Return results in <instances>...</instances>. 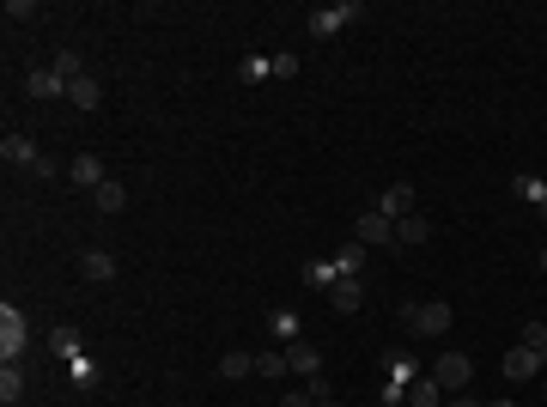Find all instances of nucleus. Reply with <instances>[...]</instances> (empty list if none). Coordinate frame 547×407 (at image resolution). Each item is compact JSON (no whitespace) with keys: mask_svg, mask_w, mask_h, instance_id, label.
<instances>
[{"mask_svg":"<svg viewBox=\"0 0 547 407\" xmlns=\"http://www.w3.org/2000/svg\"><path fill=\"white\" fill-rule=\"evenodd\" d=\"M280 407H317V402H310V389H298V395H286Z\"/></svg>","mask_w":547,"mask_h":407,"instance_id":"obj_28","label":"nucleus"},{"mask_svg":"<svg viewBox=\"0 0 547 407\" xmlns=\"http://www.w3.org/2000/svg\"><path fill=\"white\" fill-rule=\"evenodd\" d=\"M450 323H456V310H450V305H407L402 310V328H407V334H420V341L450 334Z\"/></svg>","mask_w":547,"mask_h":407,"instance_id":"obj_1","label":"nucleus"},{"mask_svg":"<svg viewBox=\"0 0 547 407\" xmlns=\"http://www.w3.org/2000/svg\"><path fill=\"white\" fill-rule=\"evenodd\" d=\"M523 346H529V353H542V365H547V323H529L523 328Z\"/></svg>","mask_w":547,"mask_h":407,"instance_id":"obj_25","label":"nucleus"},{"mask_svg":"<svg viewBox=\"0 0 547 407\" xmlns=\"http://www.w3.org/2000/svg\"><path fill=\"white\" fill-rule=\"evenodd\" d=\"M92 201H98V213H122V207H128V189H122L116 177H110L103 189H92Z\"/></svg>","mask_w":547,"mask_h":407,"instance_id":"obj_18","label":"nucleus"},{"mask_svg":"<svg viewBox=\"0 0 547 407\" xmlns=\"http://www.w3.org/2000/svg\"><path fill=\"white\" fill-rule=\"evenodd\" d=\"M353 244H365V249L396 244V219H384L377 207H371V213H359V219H353Z\"/></svg>","mask_w":547,"mask_h":407,"instance_id":"obj_5","label":"nucleus"},{"mask_svg":"<svg viewBox=\"0 0 547 407\" xmlns=\"http://www.w3.org/2000/svg\"><path fill=\"white\" fill-rule=\"evenodd\" d=\"M486 407H517V402H486Z\"/></svg>","mask_w":547,"mask_h":407,"instance_id":"obj_29","label":"nucleus"},{"mask_svg":"<svg viewBox=\"0 0 547 407\" xmlns=\"http://www.w3.org/2000/svg\"><path fill=\"white\" fill-rule=\"evenodd\" d=\"M444 407H486V402H474V395L463 389V395H444Z\"/></svg>","mask_w":547,"mask_h":407,"instance_id":"obj_27","label":"nucleus"},{"mask_svg":"<svg viewBox=\"0 0 547 407\" xmlns=\"http://www.w3.org/2000/svg\"><path fill=\"white\" fill-rule=\"evenodd\" d=\"M286 371H292L286 353H256V377H286Z\"/></svg>","mask_w":547,"mask_h":407,"instance_id":"obj_22","label":"nucleus"},{"mask_svg":"<svg viewBox=\"0 0 547 407\" xmlns=\"http://www.w3.org/2000/svg\"><path fill=\"white\" fill-rule=\"evenodd\" d=\"M317 407H335V402H317Z\"/></svg>","mask_w":547,"mask_h":407,"instance_id":"obj_30","label":"nucleus"},{"mask_svg":"<svg viewBox=\"0 0 547 407\" xmlns=\"http://www.w3.org/2000/svg\"><path fill=\"white\" fill-rule=\"evenodd\" d=\"M542 267H547V249H542Z\"/></svg>","mask_w":547,"mask_h":407,"instance_id":"obj_31","label":"nucleus"},{"mask_svg":"<svg viewBox=\"0 0 547 407\" xmlns=\"http://www.w3.org/2000/svg\"><path fill=\"white\" fill-rule=\"evenodd\" d=\"M268 73H274V62H262V55H243V67H238V80H243V85L268 80Z\"/></svg>","mask_w":547,"mask_h":407,"instance_id":"obj_23","label":"nucleus"},{"mask_svg":"<svg viewBox=\"0 0 547 407\" xmlns=\"http://www.w3.org/2000/svg\"><path fill=\"white\" fill-rule=\"evenodd\" d=\"M286 359H292V371H298L304 383H310V377H323V353H317V346L304 341V334H298L292 346H286Z\"/></svg>","mask_w":547,"mask_h":407,"instance_id":"obj_9","label":"nucleus"},{"mask_svg":"<svg viewBox=\"0 0 547 407\" xmlns=\"http://www.w3.org/2000/svg\"><path fill=\"white\" fill-rule=\"evenodd\" d=\"M353 19H365V6L359 0H328V6H310V37H335L341 24H353Z\"/></svg>","mask_w":547,"mask_h":407,"instance_id":"obj_2","label":"nucleus"},{"mask_svg":"<svg viewBox=\"0 0 547 407\" xmlns=\"http://www.w3.org/2000/svg\"><path fill=\"white\" fill-rule=\"evenodd\" d=\"M67 80H61L55 67H37V73H24V98H61Z\"/></svg>","mask_w":547,"mask_h":407,"instance_id":"obj_10","label":"nucleus"},{"mask_svg":"<svg viewBox=\"0 0 547 407\" xmlns=\"http://www.w3.org/2000/svg\"><path fill=\"white\" fill-rule=\"evenodd\" d=\"M499 371H505L511 383H529V377L542 371V353H529V346L517 341V346H511V353H505V359H499Z\"/></svg>","mask_w":547,"mask_h":407,"instance_id":"obj_6","label":"nucleus"},{"mask_svg":"<svg viewBox=\"0 0 547 407\" xmlns=\"http://www.w3.org/2000/svg\"><path fill=\"white\" fill-rule=\"evenodd\" d=\"M220 371H225V377H249V371H256V353H243V346H231V353L220 359Z\"/></svg>","mask_w":547,"mask_h":407,"instance_id":"obj_20","label":"nucleus"},{"mask_svg":"<svg viewBox=\"0 0 547 407\" xmlns=\"http://www.w3.org/2000/svg\"><path fill=\"white\" fill-rule=\"evenodd\" d=\"M511 195H523V201H535L547 213V183H535V177H511Z\"/></svg>","mask_w":547,"mask_h":407,"instance_id":"obj_21","label":"nucleus"},{"mask_svg":"<svg viewBox=\"0 0 547 407\" xmlns=\"http://www.w3.org/2000/svg\"><path fill=\"white\" fill-rule=\"evenodd\" d=\"M55 73H61L67 85L80 80V49H61V55H55Z\"/></svg>","mask_w":547,"mask_h":407,"instance_id":"obj_24","label":"nucleus"},{"mask_svg":"<svg viewBox=\"0 0 547 407\" xmlns=\"http://www.w3.org/2000/svg\"><path fill=\"white\" fill-rule=\"evenodd\" d=\"M377 213H384V219H407V213H414V183H389L384 195H377Z\"/></svg>","mask_w":547,"mask_h":407,"instance_id":"obj_8","label":"nucleus"},{"mask_svg":"<svg viewBox=\"0 0 547 407\" xmlns=\"http://www.w3.org/2000/svg\"><path fill=\"white\" fill-rule=\"evenodd\" d=\"M24 341H31V328H24V310L0 305V359L13 365V359H24Z\"/></svg>","mask_w":547,"mask_h":407,"instance_id":"obj_4","label":"nucleus"},{"mask_svg":"<svg viewBox=\"0 0 547 407\" xmlns=\"http://www.w3.org/2000/svg\"><path fill=\"white\" fill-rule=\"evenodd\" d=\"M19 395H24V365H19V359H13V365L0 371V402L13 407V402H19Z\"/></svg>","mask_w":547,"mask_h":407,"instance_id":"obj_19","label":"nucleus"},{"mask_svg":"<svg viewBox=\"0 0 547 407\" xmlns=\"http://www.w3.org/2000/svg\"><path fill=\"white\" fill-rule=\"evenodd\" d=\"M328 267H335V280H359V267H365V244H341L335 256H328Z\"/></svg>","mask_w":547,"mask_h":407,"instance_id":"obj_12","label":"nucleus"},{"mask_svg":"<svg viewBox=\"0 0 547 407\" xmlns=\"http://www.w3.org/2000/svg\"><path fill=\"white\" fill-rule=\"evenodd\" d=\"M274 328H280V334H292V341H298V316H292V310H274Z\"/></svg>","mask_w":547,"mask_h":407,"instance_id":"obj_26","label":"nucleus"},{"mask_svg":"<svg viewBox=\"0 0 547 407\" xmlns=\"http://www.w3.org/2000/svg\"><path fill=\"white\" fill-rule=\"evenodd\" d=\"M425 377L444 389V395H463L468 377H474V359H468V353H444V359H432V371H425Z\"/></svg>","mask_w":547,"mask_h":407,"instance_id":"obj_3","label":"nucleus"},{"mask_svg":"<svg viewBox=\"0 0 547 407\" xmlns=\"http://www.w3.org/2000/svg\"><path fill=\"white\" fill-rule=\"evenodd\" d=\"M328 305H335V310H359L365 305V286L359 280H335V286H328Z\"/></svg>","mask_w":547,"mask_h":407,"instance_id":"obj_17","label":"nucleus"},{"mask_svg":"<svg viewBox=\"0 0 547 407\" xmlns=\"http://www.w3.org/2000/svg\"><path fill=\"white\" fill-rule=\"evenodd\" d=\"M67 183H73V189H103V183H110V177H103V159H98V152H80V159L67 164Z\"/></svg>","mask_w":547,"mask_h":407,"instance_id":"obj_7","label":"nucleus"},{"mask_svg":"<svg viewBox=\"0 0 547 407\" xmlns=\"http://www.w3.org/2000/svg\"><path fill=\"white\" fill-rule=\"evenodd\" d=\"M67 103H73V110H98V103H103V85L92 80V73H80V80L67 85Z\"/></svg>","mask_w":547,"mask_h":407,"instance_id":"obj_13","label":"nucleus"},{"mask_svg":"<svg viewBox=\"0 0 547 407\" xmlns=\"http://www.w3.org/2000/svg\"><path fill=\"white\" fill-rule=\"evenodd\" d=\"M425 237H432V219H425V213L396 219V249H402V244H425Z\"/></svg>","mask_w":547,"mask_h":407,"instance_id":"obj_15","label":"nucleus"},{"mask_svg":"<svg viewBox=\"0 0 547 407\" xmlns=\"http://www.w3.org/2000/svg\"><path fill=\"white\" fill-rule=\"evenodd\" d=\"M0 159L6 164H24V170H37V146H31V134H6V141H0Z\"/></svg>","mask_w":547,"mask_h":407,"instance_id":"obj_11","label":"nucleus"},{"mask_svg":"<svg viewBox=\"0 0 547 407\" xmlns=\"http://www.w3.org/2000/svg\"><path fill=\"white\" fill-rule=\"evenodd\" d=\"M80 274H85L92 286H103V280H116V262H110L103 249H85V256H80Z\"/></svg>","mask_w":547,"mask_h":407,"instance_id":"obj_16","label":"nucleus"},{"mask_svg":"<svg viewBox=\"0 0 547 407\" xmlns=\"http://www.w3.org/2000/svg\"><path fill=\"white\" fill-rule=\"evenodd\" d=\"M402 407H444V389L432 383V377H414L407 395H402Z\"/></svg>","mask_w":547,"mask_h":407,"instance_id":"obj_14","label":"nucleus"}]
</instances>
